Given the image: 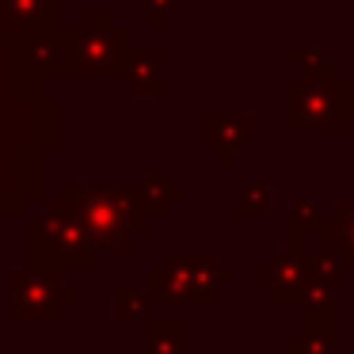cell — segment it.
<instances>
[{
  "instance_id": "obj_1",
  "label": "cell",
  "mask_w": 354,
  "mask_h": 354,
  "mask_svg": "<svg viewBox=\"0 0 354 354\" xmlns=\"http://www.w3.org/2000/svg\"><path fill=\"white\" fill-rule=\"evenodd\" d=\"M65 141V100L0 39V221H31L46 187V156Z\"/></svg>"
},
{
  "instance_id": "obj_2",
  "label": "cell",
  "mask_w": 354,
  "mask_h": 354,
  "mask_svg": "<svg viewBox=\"0 0 354 354\" xmlns=\"http://www.w3.org/2000/svg\"><path fill=\"white\" fill-rule=\"evenodd\" d=\"M62 198L80 214L100 252H130L164 214L168 202L156 198L145 183H65Z\"/></svg>"
},
{
  "instance_id": "obj_3",
  "label": "cell",
  "mask_w": 354,
  "mask_h": 354,
  "mask_svg": "<svg viewBox=\"0 0 354 354\" xmlns=\"http://www.w3.org/2000/svg\"><path fill=\"white\" fill-rule=\"evenodd\" d=\"M100 263V244L92 240L88 225L69 202L57 198L42 202V214L27 221V267L31 270H95Z\"/></svg>"
},
{
  "instance_id": "obj_4",
  "label": "cell",
  "mask_w": 354,
  "mask_h": 354,
  "mask_svg": "<svg viewBox=\"0 0 354 354\" xmlns=\"http://www.w3.org/2000/svg\"><path fill=\"white\" fill-rule=\"evenodd\" d=\"M232 282L236 270L217 252H171L160 267L145 270V293L156 305H217Z\"/></svg>"
},
{
  "instance_id": "obj_5",
  "label": "cell",
  "mask_w": 354,
  "mask_h": 354,
  "mask_svg": "<svg viewBox=\"0 0 354 354\" xmlns=\"http://www.w3.org/2000/svg\"><path fill=\"white\" fill-rule=\"evenodd\" d=\"M286 130H354V77L297 73L286 80Z\"/></svg>"
},
{
  "instance_id": "obj_6",
  "label": "cell",
  "mask_w": 354,
  "mask_h": 354,
  "mask_svg": "<svg viewBox=\"0 0 354 354\" xmlns=\"http://www.w3.org/2000/svg\"><path fill=\"white\" fill-rule=\"evenodd\" d=\"M130 27L115 24L111 8H84L73 24V80H126L133 57Z\"/></svg>"
},
{
  "instance_id": "obj_7",
  "label": "cell",
  "mask_w": 354,
  "mask_h": 354,
  "mask_svg": "<svg viewBox=\"0 0 354 354\" xmlns=\"http://www.w3.org/2000/svg\"><path fill=\"white\" fill-rule=\"evenodd\" d=\"M73 305H80V290L65 286L62 274L19 267L8 270V320L12 324H57Z\"/></svg>"
},
{
  "instance_id": "obj_8",
  "label": "cell",
  "mask_w": 354,
  "mask_h": 354,
  "mask_svg": "<svg viewBox=\"0 0 354 354\" xmlns=\"http://www.w3.org/2000/svg\"><path fill=\"white\" fill-rule=\"evenodd\" d=\"M252 286H263L270 305H301L308 290V240L290 232L286 252H278L267 267L252 270Z\"/></svg>"
},
{
  "instance_id": "obj_9",
  "label": "cell",
  "mask_w": 354,
  "mask_h": 354,
  "mask_svg": "<svg viewBox=\"0 0 354 354\" xmlns=\"http://www.w3.org/2000/svg\"><path fill=\"white\" fill-rule=\"evenodd\" d=\"M16 46L24 65L39 73L42 80L50 77H69L73 69V27H46V31H24V35H0Z\"/></svg>"
},
{
  "instance_id": "obj_10",
  "label": "cell",
  "mask_w": 354,
  "mask_h": 354,
  "mask_svg": "<svg viewBox=\"0 0 354 354\" xmlns=\"http://www.w3.org/2000/svg\"><path fill=\"white\" fill-rule=\"evenodd\" d=\"M255 118L248 111H206L198 118V145L217 156L221 168H232L236 156L248 149Z\"/></svg>"
},
{
  "instance_id": "obj_11",
  "label": "cell",
  "mask_w": 354,
  "mask_h": 354,
  "mask_svg": "<svg viewBox=\"0 0 354 354\" xmlns=\"http://www.w3.org/2000/svg\"><path fill=\"white\" fill-rule=\"evenodd\" d=\"M62 24V0H0V35L46 31Z\"/></svg>"
},
{
  "instance_id": "obj_12",
  "label": "cell",
  "mask_w": 354,
  "mask_h": 354,
  "mask_svg": "<svg viewBox=\"0 0 354 354\" xmlns=\"http://www.w3.org/2000/svg\"><path fill=\"white\" fill-rule=\"evenodd\" d=\"M164 62H168V46H138L130 57V73L126 84L141 100H156L168 95V77H164Z\"/></svg>"
},
{
  "instance_id": "obj_13",
  "label": "cell",
  "mask_w": 354,
  "mask_h": 354,
  "mask_svg": "<svg viewBox=\"0 0 354 354\" xmlns=\"http://www.w3.org/2000/svg\"><path fill=\"white\" fill-rule=\"evenodd\" d=\"M145 354H187V328L183 320H156L145 324Z\"/></svg>"
},
{
  "instance_id": "obj_14",
  "label": "cell",
  "mask_w": 354,
  "mask_h": 354,
  "mask_svg": "<svg viewBox=\"0 0 354 354\" xmlns=\"http://www.w3.org/2000/svg\"><path fill=\"white\" fill-rule=\"evenodd\" d=\"M328 236H331V244H335L343 267L354 270V198H343L335 209H331Z\"/></svg>"
},
{
  "instance_id": "obj_15",
  "label": "cell",
  "mask_w": 354,
  "mask_h": 354,
  "mask_svg": "<svg viewBox=\"0 0 354 354\" xmlns=\"http://www.w3.org/2000/svg\"><path fill=\"white\" fill-rule=\"evenodd\" d=\"M301 335L308 339H339V305L328 301V305H316V301H305L301 305Z\"/></svg>"
},
{
  "instance_id": "obj_16",
  "label": "cell",
  "mask_w": 354,
  "mask_h": 354,
  "mask_svg": "<svg viewBox=\"0 0 354 354\" xmlns=\"http://www.w3.org/2000/svg\"><path fill=\"white\" fill-rule=\"evenodd\" d=\"M149 308H153V301L138 286H115V293H111V316L118 324H145Z\"/></svg>"
},
{
  "instance_id": "obj_17",
  "label": "cell",
  "mask_w": 354,
  "mask_h": 354,
  "mask_svg": "<svg viewBox=\"0 0 354 354\" xmlns=\"http://www.w3.org/2000/svg\"><path fill=\"white\" fill-rule=\"evenodd\" d=\"M270 206H274V202H270V187L248 179V183H240V191H236V206H232V214H236L240 221H267Z\"/></svg>"
},
{
  "instance_id": "obj_18",
  "label": "cell",
  "mask_w": 354,
  "mask_h": 354,
  "mask_svg": "<svg viewBox=\"0 0 354 354\" xmlns=\"http://www.w3.org/2000/svg\"><path fill=\"white\" fill-rule=\"evenodd\" d=\"M141 183H145L149 191L156 194V198H164V202H168V206H171V202H179V198H187V183L171 179L164 164H153V168L145 171V179H141Z\"/></svg>"
},
{
  "instance_id": "obj_19",
  "label": "cell",
  "mask_w": 354,
  "mask_h": 354,
  "mask_svg": "<svg viewBox=\"0 0 354 354\" xmlns=\"http://www.w3.org/2000/svg\"><path fill=\"white\" fill-rule=\"evenodd\" d=\"M286 57H290L293 65H301V73H320V77L343 73L331 57H324L320 50H313V46H286Z\"/></svg>"
},
{
  "instance_id": "obj_20",
  "label": "cell",
  "mask_w": 354,
  "mask_h": 354,
  "mask_svg": "<svg viewBox=\"0 0 354 354\" xmlns=\"http://www.w3.org/2000/svg\"><path fill=\"white\" fill-rule=\"evenodd\" d=\"M138 12H145V24L149 27H164L171 19V12H176L179 0H130Z\"/></svg>"
},
{
  "instance_id": "obj_21",
  "label": "cell",
  "mask_w": 354,
  "mask_h": 354,
  "mask_svg": "<svg viewBox=\"0 0 354 354\" xmlns=\"http://www.w3.org/2000/svg\"><path fill=\"white\" fill-rule=\"evenodd\" d=\"M286 354H335V343L331 339L293 335V339H286Z\"/></svg>"
}]
</instances>
